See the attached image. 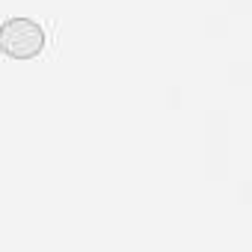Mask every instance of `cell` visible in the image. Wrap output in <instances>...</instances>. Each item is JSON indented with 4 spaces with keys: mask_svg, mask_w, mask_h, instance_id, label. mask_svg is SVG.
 Instances as JSON below:
<instances>
[{
    "mask_svg": "<svg viewBox=\"0 0 252 252\" xmlns=\"http://www.w3.org/2000/svg\"><path fill=\"white\" fill-rule=\"evenodd\" d=\"M45 48V30L33 18H9L0 24V51L12 60H33Z\"/></svg>",
    "mask_w": 252,
    "mask_h": 252,
    "instance_id": "obj_1",
    "label": "cell"
}]
</instances>
